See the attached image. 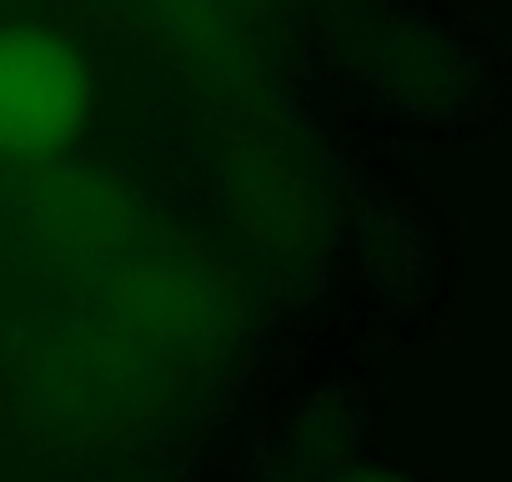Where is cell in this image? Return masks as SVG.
Here are the masks:
<instances>
[{
    "instance_id": "277c9868",
    "label": "cell",
    "mask_w": 512,
    "mask_h": 482,
    "mask_svg": "<svg viewBox=\"0 0 512 482\" xmlns=\"http://www.w3.org/2000/svg\"><path fill=\"white\" fill-rule=\"evenodd\" d=\"M66 372V387L61 397L76 402V412H111L116 402H131V387H136V372L106 347V342H81L71 347L66 362H56Z\"/></svg>"
},
{
    "instance_id": "5b68a950",
    "label": "cell",
    "mask_w": 512,
    "mask_h": 482,
    "mask_svg": "<svg viewBox=\"0 0 512 482\" xmlns=\"http://www.w3.org/2000/svg\"><path fill=\"white\" fill-rule=\"evenodd\" d=\"M342 482H412V477H402V472H352V477H342Z\"/></svg>"
},
{
    "instance_id": "3957f363",
    "label": "cell",
    "mask_w": 512,
    "mask_h": 482,
    "mask_svg": "<svg viewBox=\"0 0 512 482\" xmlns=\"http://www.w3.org/2000/svg\"><path fill=\"white\" fill-rule=\"evenodd\" d=\"M121 327L151 347H191L226 322L221 287L186 262H146L116 292Z\"/></svg>"
},
{
    "instance_id": "7a4b0ae2",
    "label": "cell",
    "mask_w": 512,
    "mask_h": 482,
    "mask_svg": "<svg viewBox=\"0 0 512 482\" xmlns=\"http://www.w3.org/2000/svg\"><path fill=\"white\" fill-rule=\"evenodd\" d=\"M36 226L71 257H116L136 236V201L121 181L91 166H51L31 196Z\"/></svg>"
},
{
    "instance_id": "6da1fadb",
    "label": "cell",
    "mask_w": 512,
    "mask_h": 482,
    "mask_svg": "<svg viewBox=\"0 0 512 482\" xmlns=\"http://www.w3.org/2000/svg\"><path fill=\"white\" fill-rule=\"evenodd\" d=\"M91 116L81 51L46 26H0V156L56 161Z\"/></svg>"
}]
</instances>
